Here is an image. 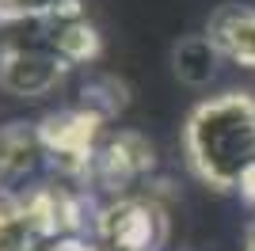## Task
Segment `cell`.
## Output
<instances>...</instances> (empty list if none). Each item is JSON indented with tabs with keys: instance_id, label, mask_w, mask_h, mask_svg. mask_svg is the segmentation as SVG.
Returning <instances> with one entry per match:
<instances>
[{
	"instance_id": "4",
	"label": "cell",
	"mask_w": 255,
	"mask_h": 251,
	"mask_svg": "<svg viewBox=\"0 0 255 251\" xmlns=\"http://www.w3.org/2000/svg\"><path fill=\"white\" fill-rule=\"evenodd\" d=\"M152 167V145L137 133H115L107 137L103 145L96 148L92 167H88V183H96L99 190H111L118 198V190H126L133 179H141Z\"/></svg>"
},
{
	"instance_id": "8",
	"label": "cell",
	"mask_w": 255,
	"mask_h": 251,
	"mask_svg": "<svg viewBox=\"0 0 255 251\" xmlns=\"http://www.w3.org/2000/svg\"><path fill=\"white\" fill-rule=\"evenodd\" d=\"M38 156H46V145H42V133L38 126H4L0 129V183H11V179L27 175Z\"/></svg>"
},
{
	"instance_id": "10",
	"label": "cell",
	"mask_w": 255,
	"mask_h": 251,
	"mask_svg": "<svg viewBox=\"0 0 255 251\" xmlns=\"http://www.w3.org/2000/svg\"><path fill=\"white\" fill-rule=\"evenodd\" d=\"M122 107H126V88L118 80H111V76H96V80H88L80 88V111L103 118V122L115 118Z\"/></svg>"
},
{
	"instance_id": "3",
	"label": "cell",
	"mask_w": 255,
	"mask_h": 251,
	"mask_svg": "<svg viewBox=\"0 0 255 251\" xmlns=\"http://www.w3.org/2000/svg\"><path fill=\"white\" fill-rule=\"evenodd\" d=\"M99 129H103V118L88 115L80 107L73 111H61V115H50L38 133H42V145H46V156L53 160L57 171L73 179H84L88 167H92V156H96V141H99Z\"/></svg>"
},
{
	"instance_id": "12",
	"label": "cell",
	"mask_w": 255,
	"mask_h": 251,
	"mask_svg": "<svg viewBox=\"0 0 255 251\" xmlns=\"http://www.w3.org/2000/svg\"><path fill=\"white\" fill-rule=\"evenodd\" d=\"M244 251H255V225L248 229V236H244Z\"/></svg>"
},
{
	"instance_id": "1",
	"label": "cell",
	"mask_w": 255,
	"mask_h": 251,
	"mask_svg": "<svg viewBox=\"0 0 255 251\" xmlns=\"http://www.w3.org/2000/svg\"><path fill=\"white\" fill-rule=\"evenodd\" d=\"M194 175L213 190H236L255 167V95L225 92L198 103L183 126Z\"/></svg>"
},
{
	"instance_id": "2",
	"label": "cell",
	"mask_w": 255,
	"mask_h": 251,
	"mask_svg": "<svg viewBox=\"0 0 255 251\" xmlns=\"http://www.w3.org/2000/svg\"><path fill=\"white\" fill-rule=\"evenodd\" d=\"M96 240L115 251H160L168 240V217L149 198H115L96 213Z\"/></svg>"
},
{
	"instance_id": "9",
	"label": "cell",
	"mask_w": 255,
	"mask_h": 251,
	"mask_svg": "<svg viewBox=\"0 0 255 251\" xmlns=\"http://www.w3.org/2000/svg\"><path fill=\"white\" fill-rule=\"evenodd\" d=\"M50 50L65 65H88L99 57V31L84 15H57L50 31Z\"/></svg>"
},
{
	"instance_id": "6",
	"label": "cell",
	"mask_w": 255,
	"mask_h": 251,
	"mask_svg": "<svg viewBox=\"0 0 255 251\" xmlns=\"http://www.w3.org/2000/svg\"><path fill=\"white\" fill-rule=\"evenodd\" d=\"M217 50L225 57H233L236 65L255 69V11L244 4H221V8L210 15V27H206Z\"/></svg>"
},
{
	"instance_id": "11",
	"label": "cell",
	"mask_w": 255,
	"mask_h": 251,
	"mask_svg": "<svg viewBox=\"0 0 255 251\" xmlns=\"http://www.w3.org/2000/svg\"><path fill=\"white\" fill-rule=\"evenodd\" d=\"M80 15V0H0V23Z\"/></svg>"
},
{
	"instance_id": "5",
	"label": "cell",
	"mask_w": 255,
	"mask_h": 251,
	"mask_svg": "<svg viewBox=\"0 0 255 251\" xmlns=\"http://www.w3.org/2000/svg\"><path fill=\"white\" fill-rule=\"evenodd\" d=\"M69 65L46 46H27V50H0V88L19 99H38L61 84Z\"/></svg>"
},
{
	"instance_id": "7",
	"label": "cell",
	"mask_w": 255,
	"mask_h": 251,
	"mask_svg": "<svg viewBox=\"0 0 255 251\" xmlns=\"http://www.w3.org/2000/svg\"><path fill=\"white\" fill-rule=\"evenodd\" d=\"M225 53L217 50V42L210 34H187L179 38V46L171 50V69L187 88H206V84L217 76V65H221Z\"/></svg>"
}]
</instances>
